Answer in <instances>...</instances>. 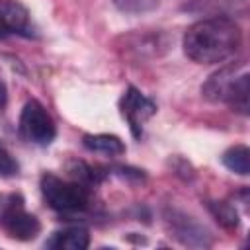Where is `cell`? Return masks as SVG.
<instances>
[{
  "label": "cell",
  "instance_id": "cell-8",
  "mask_svg": "<svg viewBox=\"0 0 250 250\" xmlns=\"http://www.w3.org/2000/svg\"><path fill=\"white\" fill-rule=\"evenodd\" d=\"M0 29L6 33H16L23 37L33 35L29 10L20 0H0Z\"/></svg>",
  "mask_w": 250,
  "mask_h": 250
},
{
  "label": "cell",
  "instance_id": "cell-1",
  "mask_svg": "<svg viewBox=\"0 0 250 250\" xmlns=\"http://www.w3.org/2000/svg\"><path fill=\"white\" fill-rule=\"evenodd\" d=\"M182 45L186 57L193 62L217 64L236 55L242 45V31L227 16L203 18L186 29Z\"/></svg>",
  "mask_w": 250,
  "mask_h": 250
},
{
  "label": "cell",
  "instance_id": "cell-6",
  "mask_svg": "<svg viewBox=\"0 0 250 250\" xmlns=\"http://www.w3.org/2000/svg\"><path fill=\"white\" fill-rule=\"evenodd\" d=\"M119 111L123 115V119L127 121L131 133L135 139L143 137V125L146 119H150L156 113V104L152 100H148L141 90H137L135 86H129L121 100H119Z\"/></svg>",
  "mask_w": 250,
  "mask_h": 250
},
{
  "label": "cell",
  "instance_id": "cell-4",
  "mask_svg": "<svg viewBox=\"0 0 250 250\" xmlns=\"http://www.w3.org/2000/svg\"><path fill=\"white\" fill-rule=\"evenodd\" d=\"M0 227L16 240H33L41 232V223L23 207L20 193H0Z\"/></svg>",
  "mask_w": 250,
  "mask_h": 250
},
{
  "label": "cell",
  "instance_id": "cell-9",
  "mask_svg": "<svg viewBox=\"0 0 250 250\" xmlns=\"http://www.w3.org/2000/svg\"><path fill=\"white\" fill-rule=\"evenodd\" d=\"M168 223H170L172 230L176 232V238L182 240L184 244H189V246H209L211 244L207 230L201 225H197L191 217H186L182 213H172Z\"/></svg>",
  "mask_w": 250,
  "mask_h": 250
},
{
  "label": "cell",
  "instance_id": "cell-10",
  "mask_svg": "<svg viewBox=\"0 0 250 250\" xmlns=\"http://www.w3.org/2000/svg\"><path fill=\"white\" fill-rule=\"evenodd\" d=\"M88 244H90V234L82 227H68L57 230L47 240V246L57 250H84L88 248Z\"/></svg>",
  "mask_w": 250,
  "mask_h": 250
},
{
  "label": "cell",
  "instance_id": "cell-15",
  "mask_svg": "<svg viewBox=\"0 0 250 250\" xmlns=\"http://www.w3.org/2000/svg\"><path fill=\"white\" fill-rule=\"evenodd\" d=\"M20 170V164L18 160L12 156V152L0 143V176L2 178H12L16 176Z\"/></svg>",
  "mask_w": 250,
  "mask_h": 250
},
{
  "label": "cell",
  "instance_id": "cell-13",
  "mask_svg": "<svg viewBox=\"0 0 250 250\" xmlns=\"http://www.w3.org/2000/svg\"><path fill=\"white\" fill-rule=\"evenodd\" d=\"M207 209L215 217V221L219 225H223L225 229H236L238 227V211L234 209L232 203H229V201H209Z\"/></svg>",
  "mask_w": 250,
  "mask_h": 250
},
{
  "label": "cell",
  "instance_id": "cell-14",
  "mask_svg": "<svg viewBox=\"0 0 250 250\" xmlns=\"http://www.w3.org/2000/svg\"><path fill=\"white\" fill-rule=\"evenodd\" d=\"M111 4L123 14H145L158 8V0H111Z\"/></svg>",
  "mask_w": 250,
  "mask_h": 250
},
{
  "label": "cell",
  "instance_id": "cell-7",
  "mask_svg": "<svg viewBox=\"0 0 250 250\" xmlns=\"http://www.w3.org/2000/svg\"><path fill=\"white\" fill-rule=\"evenodd\" d=\"M123 51L125 55H131L135 59H154L164 55L172 41L164 31H135L129 35H123Z\"/></svg>",
  "mask_w": 250,
  "mask_h": 250
},
{
  "label": "cell",
  "instance_id": "cell-16",
  "mask_svg": "<svg viewBox=\"0 0 250 250\" xmlns=\"http://www.w3.org/2000/svg\"><path fill=\"white\" fill-rule=\"evenodd\" d=\"M6 100H8V90H6V84L0 80V107L6 105Z\"/></svg>",
  "mask_w": 250,
  "mask_h": 250
},
{
  "label": "cell",
  "instance_id": "cell-11",
  "mask_svg": "<svg viewBox=\"0 0 250 250\" xmlns=\"http://www.w3.org/2000/svg\"><path fill=\"white\" fill-rule=\"evenodd\" d=\"M82 145L98 154H105V156H121L125 152V143L115 137V135H107V133H98V135H84Z\"/></svg>",
  "mask_w": 250,
  "mask_h": 250
},
{
  "label": "cell",
  "instance_id": "cell-12",
  "mask_svg": "<svg viewBox=\"0 0 250 250\" xmlns=\"http://www.w3.org/2000/svg\"><path fill=\"white\" fill-rule=\"evenodd\" d=\"M221 162L227 170L238 174V176H248L250 172V150L246 145H234L227 148L221 156Z\"/></svg>",
  "mask_w": 250,
  "mask_h": 250
},
{
  "label": "cell",
  "instance_id": "cell-3",
  "mask_svg": "<svg viewBox=\"0 0 250 250\" xmlns=\"http://www.w3.org/2000/svg\"><path fill=\"white\" fill-rule=\"evenodd\" d=\"M41 193L47 205L61 213H78L90 205V189L80 182L62 180L51 172L41 176Z\"/></svg>",
  "mask_w": 250,
  "mask_h": 250
},
{
  "label": "cell",
  "instance_id": "cell-17",
  "mask_svg": "<svg viewBox=\"0 0 250 250\" xmlns=\"http://www.w3.org/2000/svg\"><path fill=\"white\" fill-rule=\"evenodd\" d=\"M0 37H4V31H2V29H0Z\"/></svg>",
  "mask_w": 250,
  "mask_h": 250
},
{
  "label": "cell",
  "instance_id": "cell-2",
  "mask_svg": "<svg viewBox=\"0 0 250 250\" xmlns=\"http://www.w3.org/2000/svg\"><path fill=\"white\" fill-rule=\"evenodd\" d=\"M205 100L213 104H227L234 111L248 113L250 74L246 62H230L213 72L201 86Z\"/></svg>",
  "mask_w": 250,
  "mask_h": 250
},
{
  "label": "cell",
  "instance_id": "cell-5",
  "mask_svg": "<svg viewBox=\"0 0 250 250\" xmlns=\"http://www.w3.org/2000/svg\"><path fill=\"white\" fill-rule=\"evenodd\" d=\"M20 133L25 141L45 146L53 143L57 135V125L41 102L29 100L20 113Z\"/></svg>",
  "mask_w": 250,
  "mask_h": 250
}]
</instances>
